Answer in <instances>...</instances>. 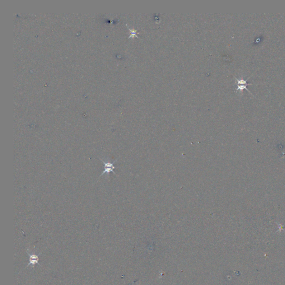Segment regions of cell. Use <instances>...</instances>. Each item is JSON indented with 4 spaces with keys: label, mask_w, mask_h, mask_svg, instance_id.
I'll return each instance as SVG.
<instances>
[{
    "label": "cell",
    "mask_w": 285,
    "mask_h": 285,
    "mask_svg": "<svg viewBox=\"0 0 285 285\" xmlns=\"http://www.w3.org/2000/svg\"><path fill=\"white\" fill-rule=\"evenodd\" d=\"M27 253L29 254L30 256L29 264H27L26 267L29 266L30 265H32V268H34L35 264H38L40 265V264L39 263V255H37L36 254H30L28 250L27 251Z\"/></svg>",
    "instance_id": "cell-1"
},
{
    "label": "cell",
    "mask_w": 285,
    "mask_h": 285,
    "mask_svg": "<svg viewBox=\"0 0 285 285\" xmlns=\"http://www.w3.org/2000/svg\"><path fill=\"white\" fill-rule=\"evenodd\" d=\"M101 161L103 162L104 166H105V169H104V171H103V173H101V174L100 175L101 176H102V175L103 174H105V173H107V174H109V173L110 172H113L114 173L113 171V169H115V166H114V163H110V162H108V161H103L102 159H101Z\"/></svg>",
    "instance_id": "cell-2"
},
{
    "label": "cell",
    "mask_w": 285,
    "mask_h": 285,
    "mask_svg": "<svg viewBox=\"0 0 285 285\" xmlns=\"http://www.w3.org/2000/svg\"><path fill=\"white\" fill-rule=\"evenodd\" d=\"M236 80L238 84V88L237 90H240L241 91H242L244 89H246V90H248L249 92H250L246 87V86L248 85L246 81L244 80L243 79H241L240 80L236 79Z\"/></svg>",
    "instance_id": "cell-3"
}]
</instances>
